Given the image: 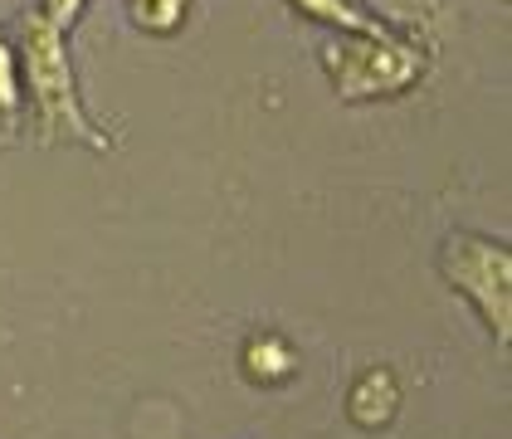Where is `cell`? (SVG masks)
Listing matches in <instances>:
<instances>
[{
  "label": "cell",
  "instance_id": "2",
  "mask_svg": "<svg viewBox=\"0 0 512 439\" xmlns=\"http://www.w3.org/2000/svg\"><path fill=\"white\" fill-rule=\"evenodd\" d=\"M322 69L347 103H366V98L410 93L425 79V54L415 44H405L400 35H381V40L337 35V40L322 44Z\"/></svg>",
  "mask_w": 512,
  "mask_h": 439
},
{
  "label": "cell",
  "instance_id": "8",
  "mask_svg": "<svg viewBox=\"0 0 512 439\" xmlns=\"http://www.w3.org/2000/svg\"><path fill=\"white\" fill-rule=\"evenodd\" d=\"M186 10H191V0H127L132 25L147 30V35H176Z\"/></svg>",
  "mask_w": 512,
  "mask_h": 439
},
{
  "label": "cell",
  "instance_id": "6",
  "mask_svg": "<svg viewBox=\"0 0 512 439\" xmlns=\"http://www.w3.org/2000/svg\"><path fill=\"white\" fill-rule=\"evenodd\" d=\"M308 20L317 25H332L337 35H366V40H381V35H391L386 25H376L366 10H356L352 0H293Z\"/></svg>",
  "mask_w": 512,
  "mask_h": 439
},
{
  "label": "cell",
  "instance_id": "1",
  "mask_svg": "<svg viewBox=\"0 0 512 439\" xmlns=\"http://www.w3.org/2000/svg\"><path fill=\"white\" fill-rule=\"evenodd\" d=\"M20 79L30 83V103L40 122L44 142H83L93 152H113L118 142L83 113L79 83H74V59H69V35H59L40 10H30L20 30Z\"/></svg>",
  "mask_w": 512,
  "mask_h": 439
},
{
  "label": "cell",
  "instance_id": "4",
  "mask_svg": "<svg viewBox=\"0 0 512 439\" xmlns=\"http://www.w3.org/2000/svg\"><path fill=\"white\" fill-rule=\"evenodd\" d=\"M347 415H352L361 430H386L395 415H400V386L386 366H371L361 371L347 391Z\"/></svg>",
  "mask_w": 512,
  "mask_h": 439
},
{
  "label": "cell",
  "instance_id": "9",
  "mask_svg": "<svg viewBox=\"0 0 512 439\" xmlns=\"http://www.w3.org/2000/svg\"><path fill=\"white\" fill-rule=\"evenodd\" d=\"M83 5H88V0H40V15L59 30V35H69V30H74V20L83 15Z\"/></svg>",
  "mask_w": 512,
  "mask_h": 439
},
{
  "label": "cell",
  "instance_id": "3",
  "mask_svg": "<svg viewBox=\"0 0 512 439\" xmlns=\"http://www.w3.org/2000/svg\"><path fill=\"white\" fill-rule=\"evenodd\" d=\"M439 274L444 283L469 298V308L483 318V327L508 342L512 337V249L503 240L454 230L439 249Z\"/></svg>",
  "mask_w": 512,
  "mask_h": 439
},
{
  "label": "cell",
  "instance_id": "7",
  "mask_svg": "<svg viewBox=\"0 0 512 439\" xmlns=\"http://www.w3.org/2000/svg\"><path fill=\"white\" fill-rule=\"evenodd\" d=\"M20 113H25L20 54H15V44L0 40V127H5V132H15V127H20Z\"/></svg>",
  "mask_w": 512,
  "mask_h": 439
},
{
  "label": "cell",
  "instance_id": "5",
  "mask_svg": "<svg viewBox=\"0 0 512 439\" xmlns=\"http://www.w3.org/2000/svg\"><path fill=\"white\" fill-rule=\"evenodd\" d=\"M239 366H244V376H249V381H259V386H283V381H293V371H298V352H293V342H288V337H278V332H259V337H249V342H244Z\"/></svg>",
  "mask_w": 512,
  "mask_h": 439
}]
</instances>
